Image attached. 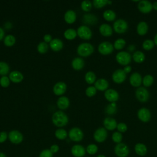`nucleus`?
<instances>
[{"label":"nucleus","instance_id":"35","mask_svg":"<svg viewBox=\"0 0 157 157\" xmlns=\"http://www.w3.org/2000/svg\"><path fill=\"white\" fill-rule=\"evenodd\" d=\"M125 44H126V41L122 38H120L115 41L113 44V47L116 50H120L124 48V47L125 46Z\"/></svg>","mask_w":157,"mask_h":157},{"label":"nucleus","instance_id":"48","mask_svg":"<svg viewBox=\"0 0 157 157\" xmlns=\"http://www.w3.org/2000/svg\"><path fill=\"white\" fill-rule=\"evenodd\" d=\"M53 153L50 151V150L48 149H45L39 155V157H52Z\"/></svg>","mask_w":157,"mask_h":157},{"label":"nucleus","instance_id":"50","mask_svg":"<svg viewBox=\"0 0 157 157\" xmlns=\"http://www.w3.org/2000/svg\"><path fill=\"white\" fill-rule=\"evenodd\" d=\"M7 138V134L6 132L2 131L0 132V143H2L6 140Z\"/></svg>","mask_w":157,"mask_h":157},{"label":"nucleus","instance_id":"22","mask_svg":"<svg viewBox=\"0 0 157 157\" xmlns=\"http://www.w3.org/2000/svg\"><path fill=\"white\" fill-rule=\"evenodd\" d=\"M9 79L14 83H19L23 79V75L20 72L13 71L9 74Z\"/></svg>","mask_w":157,"mask_h":157},{"label":"nucleus","instance_id":"19","mask_svg":"<svg viewBox=\"0 0 157 157\" xmlns=\"http://www.w3.org/2000/svg\"><path fill=\"white\" fill-rule=\"evenodd\" d=\"M71 152L75 157H82L85 154V149L80 145H75L72 147Z\"/></svg>","mask_w":157,"mask_h":157},{"label":"nucleus","instance_id":"1","mask_svg":"<svg viewBox=\"0 0 157 157\" xmlns=\"http://www.w3.org/2000/svg\"><path fill=\"white\" fill-rule=\"evenodd\" d=\"M68 121V117L62 111H56L53 114L52 121L58 127H62L66 125Z\"/></svg>","mask_w":157,"mask_h":157},{"label":"nucleus","instance_id":"54","mask_svg":"<svg viewBox=\"0 0 157 157\" xmlns=\"http://www.w3.org/2000/svg\"><path fill=\"white\" fill-rule=\"evenodd\" d=\"M4 36V31L2 29V28L0 27V40L2 39Z\"/></svg>","mask_w":157,"mask_h":157},{"label":"nucleus","instance_id":"44","mask_svg":"<svg viewBox=\"0 0 157 157\" xmlns=\"http://www.w3.org/2000/svg\"><path fill=\"white\" fill-rule=\"evenodd\" d=\"M85 93L86 95L88 97H92L93 96H94L96 93V88L94 86H88L86 91H85Z\"/></svg>","mask_w":157,"mask_h":157},{"label":"nucleus","instance_id":"32","mask_svg":"<svg viewBox=\"0 0 157 157\" xmlns=\"http://www.w3.org/2000/svg\"><path fill=\"white\" fill-rule=\"evenodd\" d=\"M103 17L108 21H113L116 18L115 13L112 10H107L103 13Z\"/></svg>","mask_w":157,"mask_h":157},{"label":"nucleus","instance_id":"4","mask_svg":"<svg viewBox=\"0 0 157 157\" xmlns=\"http://www.w3.org/2000/svg\"><path fill=\"white\" fill-rule=\"evenodd\" d=\"M77 35L82 39L89 40L92 36V32L89 27L85 25H82L77 29Z\"/></svg>","mask_w":157,"mask_h":157},{"label":"nucleus","instance_id":"46","mask_svg":"<svg viewBox=\"0 0 157 157\" xmlns=\"http://www.w3.org/2000/svg\"><path fill=\"white\" fill-rule=\"evenodd\" d=\"M10 84V79L7 76L4 75L0 78V85L2 87H7Z\"/></svg>","mask_w":157,"mask_h":157},{"label":"nucleus","instance_id":"11","mask_svg":"<svg viewBox=\"0 0 157 157\" xmlns=\"http://www.w3.org/2000/svg\"><path fill=\"white\" fill-rule=\"evenodd\" d=\"M107 137V132L104 128H99L94 133V139L98 142H104Z\"/></svg>","mask_w":157,"mask_h":157},{"label":"nucleus","instance_id":"39","mask_svg":"<svg viewBox=\"0 0 157 157\" xmlns=\"http://www.w3.org/2000/svg\"><path fill=\"white\" fill-rule=\"evenodd\" d=\"M37 51L40 53H45L47 52V51L48 50V44L45 42H40L37 47Z\"/></svg>","mask_w":157,"mask_h":157},{"label":"nucleus","instance_id":"7","mask_svg":"<svg viewBox=\"0 0 157 157\" xmlns=\"http://www.w3.org/2000/svg\"><path fill=\"white\" fill-rule=\"evenodd\" d=\"M113 45L109 42H102L98 46L99 52L104 55H107L110 54L113 50Z\"/></svg>","mask_w":157,"mask_h":157},{"label":"nucleus","instance_id":"3","mask_svg":"<svg viewBox=\"0 0 157 157\" xmlns=\"http://www.w3.org/2000/svg\"><path fill=\"white\" fill-rule=\"evenodd\" d=\"M116 60L120 65L128 66L131 61V56L126 52H120L117 54Z\"/></svg>","mask_w":157,"mask_h":157},{"label":"nucleus","instance_id":"28","mask_svg":"<svg viewBox=\"0 0 157 157\" xmlns=\"http://www.w3.org/2000/svg\"><path fill=\"white\" fill-rule=\"evenodd\" d=\"M85 63L81 58H75L72 61V66L75 70H80L84 66Z\"/></svg>","mask_w":157,"mask_h":157},{"label":"nucleus","instance_id":"34","mask_svg":"<svg viewBox=\"0 0 157 157\" xmlns=\"http://www.w3.org/2000/svg\"><path fill=\"white\" fill-rule=\"evenodd\" d=\"M4 43L5 45L7 47H11L15 43V37L11 34L7 35L5 37L4 39Z\"/></svg>","mask_w":157,"mask_h":157},{"label":"nucleus","instance_id":"20","mask_svg":"<svg viewBox=\"0 0 157 157\" xmlns=\"http://www.w3.org/2000/svg\"><path fill=\"white\" fill-rule=\"evenodd\" d=\"M94 87L99 91H106L109 87V83L104 78H99L94 83Z\"/></svg>","mask_w":157,"mask_h":157},{"label":"nucleus","instance_id":"36","mask_svg":"<svg viewBox=\"0 0 157 157\" xmlns=\"http://www.w3.org/2000/svg\"><path fill=\"white\" fill-rule=\"evenodd\" d=\"M9 66L6 62L1 61L0 62V75H5L9 71Z\"/></svg>","mask_w":157,"mask_h":157},{"label":"nucleus","instance_id":"49","mask_svg":"<svg viewBox=\"0 0 157 157\" xmlns=\"http://www.w3.org/2000/svg\"><path fill=\"white\" fill-rule=\"evenodd\" d=\"M115 104H110L107 106V112L109 114H112L114 113L115 111Z\"/></svg>","mask_w":157,"mask_h":157},{"label":"nucleus","instance_id":"15","mask_svg":"<svg viewBox=\"0 0 157 157\" xmlns=\"http://www.w3.org/2000/svg\"><path fill=\"white\" fill-rule=\"evenodd\" d=\"M105 99L109 102H114L119 99V94L118 92L113 89H108L104 93Z\"/></svg>","mask_w":157,"mask_h":157},{"label":"nucleus","instance_id":"53","mask_svg":"<svg viewBox=\"0 0 157 157\" xmlns=\"http://www.w3.org/2000/svg\"><path fill=\"white\" fill-rule=\"evenodd\" d=\"M123 71H124V72L126 74H128V73H129V72H131V67L129 66H128H128H126L124 67Z\"/></svg>","mask_w":157,"mask_h":157},{"label":"nucleus","instance_id":"27","mask_svg":"<svg viewBox=\"0 0 157 157\" xmlns=\"http://www.w3.org/2000/svg\"><path fill=\"white\" fill-rule=\"evenodd\" d=\"M134 150L136 153L139 156H144L147 153V147L142 143H138L136 144Z\"/></svg>","mask_w":157,"mask_h":157},{"label":"nucleus","instance_id":"55","mask_svg":"<svg viewBox=\"0 0 157 157\" xmlns=\"http://www.w3.org/2000/svg\"><path fill=\"white\" fill-rule=\"evenodd\" d=\"M152 6H153V8L155 10H157V1H156V2H155L152 4Z\"/></svg>","mask_w":157,"mask_h":157},{"label":"nucleus","instance_id":"31","mask_svg":"<svg viewBox=\"0 0 157 157\" xmlns=\"http://www.w3.org/2000/svg\"><path fill=\"white\" fill-rule=\"evenodd\" d=\"M77 35V31L73 28H69L66 29L64 33V37L68 40L74 39Z\"/></svg>","mask_w":157,"mask_h":157},{"label":"nucleus","instance_id":"16","mask_svg":"<svg viewBox=\"0 0 157 157\" xmlns=\"http://www.w3.org/2000/svg\"><path fill=\"white\" fill-rule=\"evenodd\" d=\"M67 86L66 84L63 82H59L56 83L53 88L54 93L57 96L63 94L66 91Z\"/></svg>","mask_w":157,"mask_h":157},{"label":"nucleus","instance_id":"26","mask_svg":"<svg viewBox=\"0 0 157 157\" xmlns=\"http://www.w3.org/2000/svg\"><path fill=\"white\" fill-rule=\"evenodd\" d=\"M64 20L67 23H72L76 20V13L72 10H68L64 14Z\"/></svg>","mask_w":157,"mask_h":157},{"label":"nucleus","instance_id":"41","mask_svg":"<svg viewBox=\"0 0 157 157\" xmlns=\"http://www.w3.org/2000/svg\"><path fill=\"white\" fill-rule=\"evenodd\" d=\"M81 7L83 11L89 12L92 7V4L88 0H85L82 2Z\"/></svg>","mask_w":157,"mask_h":157},{"label":"nucleus","instance_id":"58","mask_svg":"<svg viewBox=\"0 0 157 157\" xmlns=\"http://www.w3.org/2000/svg\"><path fill=\"white\" fill-rule=\"evenodd\" d=\"M97 157H105V156L104 155H99Z\"/></svg>","mask_w":157,"mask_h":157},{"label":"nucleus","instance_id":"13","mask_svg":"<svg viewBox=\"0 0 157 157\" xmlns=\"http://www.w3.org/2000/svg\"><path fill=\"white\" fill-rule=\"evenodd\" d=\"M9 139L13 144H20L23 140V135L18 131L13 130L9 132Z\"/></svg>","mask_w":157,"mask_h":157},{"label":"nucleus","instance_id":"56","mask_svg":"<svg viewBox=\"0 0 157 157\" xmlns=\"http://www.w3.org/2000/svg\"><path fill=\"white\" fill-rule=\"evenodd\" d=\"M154 43L157 45V33L156 34L155 37H154Z\"/></svg>","mask_w":157,"mask_h":157},{"label":"nucleus","instance_id":"37","mask_svg":"<svg viewBox=\"0 0 157 157\" xmlns=\"http://www.w3.org/2000/svg\"><path fill=\"white\" fill-rule=\"evenodd\" d=\"M142 83H143V85L146 87L150 86L153 83V76L151 75H145L143 78Z\"/></svg>","mask_w":157,"mask_h":157},{"label":"nucleus","instance_id":"57","mask_svg":"<svg viewBox=\"0 0 157 157\" xmlns=\"http://www.w3.org/2000/svg\"><path fill=\"white\" fill-rule=\"evenodd\" d=\"M0 157H6V156L3 153L0 152Z\"/></svg>","mask_w":157,"mask_h":157},{"label":"nucleus","instance_id":"52","mask_svg":"<svg viewBox=\"0 0 157 157\" xmlns=\"http://www.w3.org/2000/svg\"><path fill=\"white\" fill-rule=\"evenodd\" d=\"M50 150L52 152V153H56L59 150V147L57 145H53L51 146Z\"/></svg>","mask_w":157,"mask_h":157},{"label":"nucleus","instance_id":"47","mask_svg":"<svg viewBox=\"0 0 157 157\" xmlns=\"http://www.w3.org/2000/svg\"><path fill=\"white\" fill-rule=\"evenodd\" d=\"M117 128L118 129V131L120 132H124L127 131L128 129V127L126 126V124L124 123H120L117 124Z\"/></svg>","mask_w":157,"mask_h":157},{"label":"nucleus","instance_id":"43","mask_svg":"<svg viewBox=\"0 0 157 157\" xmlns=\"http://www.w3.org/2000/svg\"><path fill=\"white\" fill-rule=\"evenodd\" d=\"M108 1L107 0H94L93 4L96 8H101L105 6L107 4Z\"/></svg>","mask_w":157,"mask_h":157},{"label":"nucleus","instance_id":"38","mask_svg":"<svg viewBox=\"0 0 157 157\" xmlns=\"http://www.w3.org/2000/svg\"><path fill=\"white\" fill-rule=\"evenodd\" d=\"M55 136L60 140H64L67 137V132L64 129H58L55 131Z\"/></svg>","mask_w":157,"mask_h":157},{"label":"nucleus","instance_id":"17","mask_svg":"<svg viewBox=\"0 0 157 157\" xmlns=\"http://www.w3.org/2000/svg\"><path fill=\"white\" fill-rule=\"evenodd\" d=\"M129 82L131 85L134 87L139 86L142 82V78L140 74L134 72L131 74L129 77Z\"/></svg>","mask_w":157,"mask_h":157},{"label":"nucleus","instance_id":"45","mask_svg":"<svg viewBox=\"0 0 157 157\" xmlns=\"http://www.w3.org/2000/svg\"><path fill=\"white\" fill-rule=\"evenodd\" d=\"M86 151L90 155H94L98 151V147L95 144H90L86 148Z\"/></svg>","mask_w":157,"mask_h":157},{"label":"nucleus","instance_id":"23","mask_svg":"<svg viewBox=\"0 0 157 157\" xmlns=\"http://www.w3.org/2000/svg\"><path fill=\"white\" fill-rule=\"evenodd\" d=\"M50 47L53 51L58 52L62 49L63 47V43L59 39H53L50 42Z\"/></svg>","mask_w":157,"mask_h":157},{"label":"nucleus","instance_id":"8","mask_svg":"<svg viewBox=\"0 0 157 157\" xmlns=\"http://www.w3.org/2000/svg\"><path fill=\"white\" fill-rule=\"evenodd\" d=\"M69 138L75 142H79L82 140L83 137V133L82 131L78 128H73L69 132Z\"/></svg>","mask_w":157,"mask_h":157},{"label":"nucleus","instance_id":"40","mask_svg":"<svg viewBox=\"0 0 157 157\" xmlns=\"http://www.w3.org/2000/svg\"><path fill=\"white\" fill-rule=\"evenodd\" d=\"M154 45L155 43L153 41L150 39H147L143 42L142 47L145 50H150L153 48Z\"/></svg>","mask_w":157,"mask_h":157},{"label":"nucleus","instance_id":"21","mask_svg":"<svg viewBox=\"0 0 157 157\" xmlns=\"http://www.w3.org/2000/svg\"><path fill=\"white\" fill-rule=\"evenodd\" d=\"M99 32L102 36L109 37L112 34L113 30L112 27L109 25L104 23L99 26Z\"/></svg>","mask_w":157,"mask_h":157},{"label":"nucleus","instance_id":"30","mask_svg":"<svg viewBox=\"0 0 157 157\" xmlns=\"http://www.w3.org/2000/svg\"><path fill=\"white\" fill-rule=\"evenodd\" d=\"M132 59L135 62L141 63L145 60V55L140 51H137L133 53Z\"/></svg>","mask_w":157,"mask_h":157},{"label":"nucleus","instance_id":"59","mask_svg":"<svg viewBox=\"0 0 157 157\" xmlns=\"http://www.w3.org/2000/svg\"><path fill=\"white\" fill-rule=\"evenodd\" d=\"M107 4H112V1H108V2H107Z\"/></svg>","mask_w":157,"mask_h":157},{"label":"nucleus","instance_id":"5","mask_svg":"<svg viewBox=\"0 0 157 157\" xmlns=\"http://www.w3.org/2000/svg\"><path fill=\"white\" fill-rule=\"evenodd\" d=\"M127 22L123 19H118L113 23V29L117 33L121 34L125 33L128 29Z\"/></svg>","mask_w":157,"mask_h":157},{"label":"nucleus","instance_id":"12","mask_svg":"<svg viewBox=\"0 0 157 157\" xmlns=\"http://www.w3.org/2000/svg\"><path fill=\"white\" fill-rule=\"evenodd\" d=\"M137 117L142 122H148L151 118V113L148 109L143 107L140 109L137 112Z\"/></svg>","mask_w":157,"mask_h":157},{"label":"nucleus","instance_id":"10","mask_svg":"<svg viewBox=\"0 0 157 157\" xmlns=\"http://www.w3.org/2000/svg\"><path fill=\"white\" fill-rule=\"evenodd\" d=\"M126 78V74L123 69H117L112 74V80L116 83H123Z\"/></svg>","mask_w":157,"mask_h":157},{"label":"nucleus","instance_id":"29","mask_svg":"<svg viewBox=\"0 0 157 157\" xmlns=\"http://www.w3.org/2000/svg\"><path fill=\"white\" fill-rule=\"evenodd\" d=\"M83 22L85 24H89L92 25L96 23L97 18L93 14H85L83 17Z\"/></svg>","mask_w":157,"mask_h":157},{"label":"nucleus","instance_id":"18","mask_svg":"<svg viewBox=\"0 0 157 157\" xmlns=\"http://www.w3.org/2000/svg\"><path fill=\"white\" fill-rule=\"evenodd\" d=\"M103 124L104 127L109 131H112L115 129V128H117V123L116 120L110 117L105 118L104 120Z\"/></svg>","mask_w":157,"mask_h":157},{"label":"nucleus","instance_id":"33","mask_svg":"<svg viewBox=\"0 0 157 157\" xmlns=\"http://www.w3.org/2000/svg\"><path fill=\"white\" fill-rule=\"evenodd\" d=\"M96 77L95 74L92 71H88V72H86L85 76V80L88 84H92L94 83L96 80Z\"/></svg>","mask_w":157,"mask_h":157},{"label":"nucleus","instance_id":"42","mask_svg":"<svg viewBox=\"0 0 157 157\" xmlns=\"http://www.w3.org/2000/svg\"><path fill=\"white\" fill-rule=\"evenodd\" d=\"M112 138L114 142L119 144V143H121L122 139H123V136H122V134H121V132H115L113 133Z\"/></svg>","mask_w":157,"mask_h":157},{"label":"nucleus","instance_id":"51","mask_svg":"<svg viewBox=\"0 0 157 157\" xmlns=\"http://www.w3.org/2000/svg\"><path fill=\"white\" fill-rule=\"evenodd\" d=\"M44 40L45 41V42L47 43V42H50L52 40V36L50 35V34H45L44 36Z\"/></svg>","mask_w":157,"mask_h":157},{"label":"nucleus","instance_id":"9","mask_svg":"<svg viewBox=\"0 0 157 157\" xmlns=\"http://www.w3.org/2000/svg\"><path fill=\"white\" fill-rule=\"evenodd\" d=\"M136 96L138 101L141 102H145L149 98L148 90L144 87H139L136 91Z\"/></svg>","mask_w":157,"mask_h":157},{"label":"nucleus","instance_id":"6","mask_svg":"<svg viewBox=\"0 0 157 157\" xmlns=\"http://www.w3.org/2000/svg\"><path fill=\"white\" fill-rule=\"evenodd\" d=\"M114 151L116 155L118 157H126L129 152L128 146L124 143L117 144L115 147Z\"/></svg>","mask_w":157,"mask_h":157},{"label":"nucleus","instance_id":"25","mask_svg":"<svg viewBox=\"0 0 157 157\" xmlns=\"http://www.w3.org/2000/svg\"><path fill=\"white\" fill-rule=\"evenodd\" d=\"M148 25L145 21H140L137 26V32L140 36H144L146 34L148 31Z\"/></svg>","mask_w":157,"mask_h":157},{"label":"nucleus","instance_id":"2","mask_svg":"<svg viewBox=\"0 0 157 157\" xmlns=\"http://www.w3.org/2000/svg\"><path fill=\"white\" fill-rule=\"evenodd\" d=\"M93 46L90 43H82L77 47V53L81 56H88L93 53Z\"/></svg>","mask_w":157,"mask_h":157},{"label":"nucleus","instance_id":"24","mask_svg":"<svg viewBox=\"0 0 157 157\" xmlns=\"http://www.w3.org/2000/svg\"><path fill=\"white\" fill-rule=\"evenodd\" d=\"M57 105L61 110L66 109L69 105V100L66 96H61L57 101Z\"/></svg>","mask_w":157,"mask_h":157},{"label":"nucleus","instance_id":"14","mask_svg":"<svg viewBox=\"0 0 157 157\" xmlns=\"http://www.w3.org/2000/svg\"><path fill=\"white\" fill-rule=\"evenodd\" d=\"M138 9L142 13H147L151 11L153 6L150 2L146 0H142L139 2Z\"/></svg>","mask_w":157,"mask_h":157}]
</instances>
